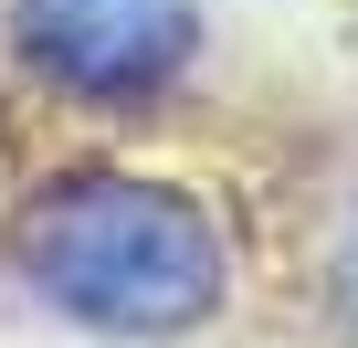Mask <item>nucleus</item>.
I'll use <instances>...</instances> for the list:
<instances>
[{
	"label": "nucleus",
	"instance_id": "1",
	"mask_svg": "<svg viewBox=\"0 0 358 348\" xmlns=\"http://www.w3.org/2000/svg\"><path fill=\"white\" fill-rule=\"evenodd\" d=\"M22 285L95 337H179L222 306V232L158 180H53L11 232Z\"/></svg>",
	"mask_w": 358,
	"mask_h": 348
},
{
	"label": "nucleus",
	"instance_id": "2",
	"mask_svg": "<svg viewBox=\"0 0 358 348\" xmlns=\"http://www.w3.org/2000/svg\"><path fill=\"white\" fill-rule=\"evenodd\" d=\"M32 74L74 95H148L190 64V0H22L11 11Z\"/></svg>",
	"mask_w": 358,
	"mask_h": 348
},
{
	"label": "nucleus",
	"instance_id": "3",
	"mask_svg": "<svg viewBox=\"0 0 358 348\" xmlns=\"http://www.w3.org/2000/svg\"><path fill=\"white\" fill-rule=\"evenodd\" d=\"M337 274H348V295H358V232H348V253H337Z\"/></svg>",
	"mask_w": 358,
	"mask_h": 348
}]
</instances>
